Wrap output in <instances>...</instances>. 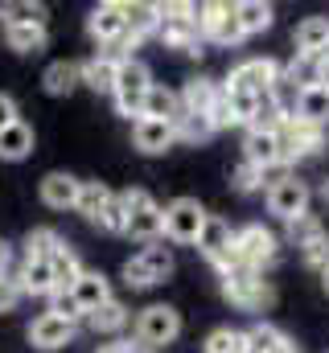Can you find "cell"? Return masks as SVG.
Segmentation results:
<instances>
[{
    "instance_id": "2e32d148",
    "label": "cell",
    "mask_w": 329,
    "mask_h": 353,
    "mask_svg": "<svg viewBox=\"0 0 329 353\" xmlns=\"http://www.w3.org/2000/svg\"><path fill=\"white\" fill-rule=\"evenodd\" d=\"M79 189H82V181L70 173H46L41 176V201L50 210H75L79 205Z\"/></svg>"
},
{
    "instance_id": "c3c4849f",
    "label": "cell",
    "mask_w": 329,
    "mask_h": 353,
    "mask_svg": "<svg viewBox=\"0 0 329 353\" xmlns=\"http://www.w3.org/2000/svg\"><path fill=\"white\" fill-rule=\"evenodd\" d=\"M8 267H12V247L0 239V275H8Z\"/></svg>"
},
{
    "instance_id": "d590c367",
    "label": "cell",
    "mask_w": 329,
    "mask_h": 353,
    "mask_svg": "<svg viewBox=\"0 0 329 353\" xmlns=\"http://www.w3.org/2000/svg\"><path fill=\"white\" fill-rule=\"evenodd\" d=\"M95 226L107 230V234H128V205H124L120 193H111V201L103 205V214L95 218Z\"/></svg>"
},
{
    "instance_id": "f5cc1de1",
    "label": "cell",
    "mask_w": 329,
    "mask_h": 353,
    "mask_svg": "<svg viewBox=\"0 0 329 353\" xmlns=\"http://www.w3.org/2000/svg\"><path fill=\"white\" fill-rule=\"evenodd\" d=\"M321 288H326V292H329V267H326V271H321Z\"/></svg>"
},
{
    "instance_id": "f1b7e54d",
    "label": "cell",
    "mask_w": 329,
    "mask_h": 353,
    "mask_svg": "<svg viewBox=\"0 0 329 353\" xmlns=\"http://www.w3.org/2000/svg\"><path fill=\"white\" fill-rule=\"evenodd\" d=\"M235 17H239V29H243V37H251V33H263V29H272V17H276V8H272V4H263V0H243V4H235Z\"/></svg>"
},
{
    "instance_id": "681fc988",
    "label": "cell",
    "mask_w": 329,
    "mask_h": 353,
    "mask_svg": "<svg viewBox=\"0 0 329 353\" xmlns=\"http://www.w3.org/2000/svg\"><path fill=\"white\" fill-rule=\"evenodd\" d=\"M317 87L329 90V58H317Z\"/></svg>"
},
{
    "instance_id": "ac0fdd59",
    "label": "cell",
    "mask_w": 329,
    "mask_h": 353,
    "mask_svg": "<svg viewBox=\"0 0 329 353\" xmlns=\"http://www.w3.org/2000/svg\"><path fill=\"white\" fill-rule=\"evenodd\" d=\"M329 46V17H305L297 25V58H326Z\"/></svg>"
},
{
    "instance_id": "4fadbf2b",
    "label": "cell",
    "mask_w": 329,
    "mask_h": 353,
    "mask_svg": "<svg viewBox=\"0 0 329 353\" xmlns=\"http://www.w3.org/2000/svg\"><path fill=\"white\" fill-rule=\"evenodd\" d=\"M194 247L202 251V259H206V263L218 267L223 259H227V255H231V247H235V230H231V222H227V218H214V214H210Z\"/></svg>"
},
{
    "instance_id": "d4e9b609",
    "label": "cell",
    "mask_w": 329,
    "mask_h": 353,
    "mask_svg": "<svg viewBox=\"0 0 329 353\" xmlns=\"http://www.w3.org/2000/svg\"><path fill=\"white\" fill-rule=\"evenodd\" d=\"M50 267H54V292H70V288L79 283V275L86 271V267L79 263V255H75L70 243H62V247L50 255Z\"/></svg>"
},
{
    "instance_id": "484cf974",
    "label": "cell",
    "mask_w": 329,
    "mask_h": 353,
    "mask_svg": "<svg viewBox=\"0 0 329 353\" xmlns=\"http://www.w3.org/2000/svg\"><path fill=\"white\" fill-rule=\"evenodd\" d=\"M297 119L313 123V128H326L329 123V90L326 87H301V103H297Z\"/></svg>"
},
{
    "instance_id": "52a82bcc",
    "label": "cell",
    "mask_w": 329,
    "mask_h": 353,
    "mask_svg": "<svg viewBox=\"0 0 329 353\" xmlns=\"http://www.w3.org/2000/svg\"><path fill=\"white\" fill-rule=\"evenodd\" d=\"M206 218L210 214L194 197H177V201L164 205V239L169 243H181V247H194L198 234H202V226H206Z\"/></svg>"
},
{
    "instance_id": "cb8c5ba5",
    "label": "cell",
    "mask_w": 329,
    "mask_h": 353,
    "mask_svg": "<svg viewBox=\"0 0 329 353\" xmlns=\"http://www.w3.org/2000/svg\"><path fill=\"white\" fill-rule=\"evenodd\" d=\"M218 94H223V87H218L214 79H189L185 90H181V111H189V115H210V107H214Z\"/></svg>"
},
{
    "instance_id": "8fae6325",
    "label": "cell",
    "mask_w": 329,
    "mask_h": 353,
    "mask_svg": "<svg viewBox=\"0 0 329 353\" xmlns=\"http://www.w3.org/2000/svg\"><path fill=\"white\" fill-rule=\"evenodd\" d=\"M75 333H79V325H70V321H62V316H54V312H41L33 325H29V345L41 353H54V350H66L70 341H75Z\"/></svg>"
},
{
    "instance_id": "30bf717a",
    "label": "cell",
    "mask_w": 329,
    "mask_h": 353,
    "mask_svg": "<svg viewBox=\"0 0 329 353\" xmlns=\"http://www.w3.org/2000/svg\"><path fill=\"white\" fill-rule=\"evenodd\" d=\"M86 33L99 41V46H120L124 37H128V21H124V0H103V4H95L91 8V17H86Z\"/></svg>"
},
{
    "instance_id": "4dcf8cb0",
    "label": "cell",
    "mask_w": 329,
    "mask_h": 353,
    "mask_svg": "<svg viewBox=\"0 0 329 353\" xmlns=\"http://www.w3.org/2000/svg\"><path fill=\"white\" fill-rule=\"evenodd\" d=\"M4 41L17 54H37V50H46V25H8Z\"/></svg>"
},
{
    "instance_id": "ee69618b",
    "label": "cell",
    "mask_w": 329,
    "mask_h": 353,
    "mask_svg": "<svg viewBox=\"0 0 329 353\" xmlns=\"http://www.w3.org/2000/svg\"><path fill=\"white\" fill-rule=\"evenodd\" d=\"M124 283H128V288H136V292H140V288H153V283H157V279H153V275H149V267L140 263V255H136V259H128V263H124Z\"/></svg>"
},
{
    "instance_id": "f35d334b",
    "label": "cell",
    "mask_w": 329,
    "mask_h": 353,
    "mask_svg": "<svg viewBox=\"0 0 329 353\" xmlns=\"http://www.w3.org/2000/svg\"><path fill=\"white\" fill-rule=\"evenodd\" d=\"M206 353H247V333H239V329H214L206 337Z\"/></svg>"
},
{
    "instance_id": "f546056e",
    "label": "cell",
    "mask_w": 329,
    "mask_h": 353,
    "mask_svg": "<svg viewBox=\"0 0 329 353\" xmlns=\"http://www.w3.org/2000/svg\"><path fill=\"white\" fill-rule=\"evenodd\" d=\"M79 83H82L79 62H50L46 74H41V87L50 90V94H70Z\"/></svg>"
},
{
    "instance_id": "5bb4252c",
    "label": "cell",
    "mask_w": 329,
    "mask_h": 353,
    "mask_svg": "<svg viewBox=\"0 0 329 353\" xmlns=\"http://www.w3.org/2000/svg\"><path fill=\"white\" fill-rule=\"evenodd\" d=\"M243 161L255 169H267V165H280V136L272 128H247L243 136Z\"/></svg>"
},
{
    "instance_id": "8d00e7d4",
    "label": "cell",
    "mask_w": 329,
    "mask_h": 353,
    "mask_svg": "<svg viewBox=\"0 0 329 353\" xmlns=\"http://www.w3.org/2000/svg\"><path fill=\"white\" fill-rule=\"evenodd\" d=\"M227 90V103H231V115H235V123H247L251 128V119L259 115V103H263V94H251V90Z\"/></svg>"
},
{
    "instance_id": "b9f144b4",
    "label": "cell",
    "mask_w": 329,
    "mask_h": 353,
    "mask_svg": "<svg viewBox=\"0 0 329 353\" xmlns=\"http://www.w3.org/2000/svg\"><path fill=\"white\" fill-rule=\"evenodd\" d=\"M321 234V222L313 218V214H305V218H297V222H288V239L297 243V247H305L309 239H317Z\"/></svg>"
},
{
    "instance_id": "ba28073f",
    "label": "cell",
    "mask_w": 329,
    "mask_h": 353,
    "mask_svg": "<svg viewBox=\"0 0 329 353\" xmlns=\"http://www.w3.org/2000/svg\"><path fill=\"white\" fill-rule=\"evenodd\" d=\"M198 29L206 41L214 46H239L243 41V29H239V17H235V4H198Z\"/></svg>"
},
{
    "instance_id": "f6af8a7d",
    "label": "cell",
    "mask_w": 329,
    "mask_h": 353,
    "mask_svg": "<svg viewBox=\"0 0 329 353\" xmlns=\"http://www.w3.org/2000/svg\"><path fill=\"white\" fill-rule=\"evenodd\" d=\"M21 279L17 275H0V312H12L17 304H21Z\"/></svg>"
},
{
    "instance_id": "836d02e7",
    "label": "cell",
    "mask_w": 329,
    "mask_h": 353,
    "mask_svg": "<svg viewBox=\"0 0 329 353\" xmlns=\"http://www.w3.org/2000/svg\"><path fill=\"white\" fill-rule=\"evenodd\" d=\"M173 128H177V140H185V144H198V140H210V136H214L210 115H189V111H181Z\"/></svg>"
},
{
    "instance_id": "d6986e66",
    "label": "cell",
    "mask_w": 329,
    "mask_h": 353,
    "mask_svg": "<svg viewBox=\"0 0 329 353\" xmlns=\"http://www.w3.org/2000/svg\"><path fill=\"white\" fill-rule=\"evenodd\" d=\"M128 239L161 243V239H164V205L149 201V205H140L136 214H128Z\"/></svg>"
},
{
    "instance_id": "1f68e13d",
    "label": "cell",
    "mask_w": 329,
    "mask_h": 353,
    "mask_svg": "<svg viewBox=\"0 0 329 353\" xmlns=\"http://www.w3.org/2000/svg\"><path fill=\"white\" fill-rule=\"evenodd\" d=\"M0 21H4V29L8 25H46V4H33V0L0 4Z\"/></svg>"
},
{
    "instance_id": "44dd1931",
    "label": "cell",
    "mask_w": 329,
    "mask_h": 353,
    "mask_svg": "<svg viewBox=\"0 0 329 353\" xmlns=\"http://www.w3.org/2000/svg\"><path fill=\"white\" fill-rule=\"evenodd\" d=\"M181 115V94L177 90L153 83V90L144 94V107H140V119H161V123H177Z\"/></svg>"
},
{
    "instance_id": "bcb514c9",
    "label": "cell",
    "mask_w": 329,
    "mask_h": 353,
    "mask_svg": "<svg viewBox=\"0 0 329 353\" xmlns=\"http://www.w3.org/2000/svg\"><path fill=\"white\" fill-rule=\"evenodd\" d=\"M210 123H214V132H223V128H235V115H231V103H227V90L214 99V107H210Z\"/></svg>"
},
{
    "instance_id": "9a60e30c",
    "label": "cell",
    "mask_w": 329,
    "mask_h": 353,
    "mask_svg": "<svg viewBox=\"0 0 329 353\" xmlns=\"http://www.w3.org/2000/svg\"><path fill=\"white\" fill-rule=\"evenodd\" d=\"M132 144H136L140 152H149V157L169 152V148L177 144V128H173V123H161V119H136V123H132Z\"/></svg>"
},
{
    "instance_id": "d6a6232c",
    "label": "cell",
    "mask_w": 329,
    "mask_h": 353,
    "mask_svg": "<svg viewBox=\"0 0 329 353\" xmlns=\"http://www.w3.org/2000/svg\"><path fill=\"white\" fill-rule=\"evenodd\" d=\"M107 201H111V189H107L103 181H82L79 205H75V210H79L82 218H91V222H95V218L103 214V205H107Z\"/></svg>"
},
{
    "instance_id": "3957f363",
    "label": "cell",
    "mask_w": 329,
    "mask_h": 353,
    "mask_svg": "<svg viewBox=\"0 0 329 353\" xmlns=\"http://www.w3.org/2000/svg\"><path fill=\"white\" fill-rule=\"evenodd\" d=\"M149 90H153V74H149V66H144L140 58H120L115 90H111L120 115H136V119H140V107H144V94H149Z\"/></svg>"
},
{
    "instance_id": "5b68a950",
    "label": "cell",
    "mask_w": 329,
    "mask_h": 353,
    "mask_svg": "<svg viewBox=\"0 0 329 353\" xmlns=\"http://www.w3.org/2000/svg\"><path fill=\"white\" fill-rule=\"evenodd\" d=\"M235 259H239V267L263 271V267H272L280 259V239H276L267 226L251 222L243 230H235Z\"/></svg>"
},
{
    "instance_id": "7402d4cb",
    "label": "cell",
    "mask_w": 329,
    "mask_h": 353,
    "mask_svg": "<svg viewBox=\"0 0 329 353\" xmlns=\"http://www.w3.org/2000/svg\"><path fill=\"white\" fill-rule=\"evenodd\" d=\"M70 292H75V300H79L82 316H86V312H95L99 304H107V300H111V283H107V275H103V271H82L79 283H75Z\"/></svg>"
},
{
    "instance_id": "74e56055",
    "label": "cell",
    "mask_w": 329,
    "mask_h": 353,
    "mask_svg": "<svg viewBox=\"0 0 329 353\" xmlns=\"http://www.w3.org/2000/svg\"><path fill=\"white\" fill-rule=\"evenodd\" d=\"M140 263L149 267V275L161 283V279H169V275H173V251H169V247H161V243H149V247L140 251Z\"/></svg>"
},
{
    "instance_id": "277c9868",
    "label": "cell",
    "mask_w": 329,
    "mask_h": 353,
    "mask_svg": "<svg viewBox=\"0 0 329 353\" xmlns=\"http://www.w3.org/2000/svg\"><path fill=\"white\" fill-rule=\"evenodd\" d=\"M181 337V312L173 304H149L136 316V341H144L149 350H164Z\"/></svg>"
},
{
    "instance_id": "e0dca14e",
    "label": "cell",
    "mask_w": 329,
    "mask_h": 353,
    "mask_svg": "<svg viewBox=\"0 0 329 353\" xmlns=\"http://www.w3.org/2000/svg\"><path fill=\"white\" fill-rule=\"evenodd\" d=\"M124 21H128V41L153 37L161 29V4L149 0H124Z\"/></svg>"
},
{
    "instance_id": "ab89813d",
    "label": "cell",
    "mask_w": 329,
    "mask_h": 353,
    "mask_svg": "<svg viewBox=\"0 0 329 353\" xmlns=\"http://www.w3.org/2000/svg\"><path fill=\"white\" fill-rule=\"evenodd\" d=\"M46 312H54V316H62V321H70V325L86 321V316H82V308H79V300H75V292H54Z\"/></svg>"
},
{
    "instance_id": "7c38bea8",
    "label": "cell",
    "mask_w": 329,
    "mask_h": 353,
    "mask_svg": "<svg viewBox=\"0 0 329 353\" xmlns=\"http://www.w3.org/2000/svg\"><path fill=\"white\" fill-rule=\"evenodd\" d=\"M276 79H280V66H276L272 58H247V62H239V66L231 70V79H227L223 87L251 90V94H267Z\"/></svg>"
},
{
    "instance_id": "4316f807",
    "label": "cell",
    "mask_w": 329,
    "mask_h": 353,
    "mask_svg": "<svg viewBox=\"0 0 329 353\" xmlns=\"http://www.w3.org/2000/svg\"><path fill=\"white\" fill-rule=\"evenodd\" d=\"M29 152H33V128L25 119L0 132V161H25Z\"/></svg>"
},
{
    "instance_id": "db71d44e",
    "label": "cell",
    "mask_w": 329,
    "mask_h": 353,
    "mask_svg": "<svg viewBox=\"0 0 329 353\" xmlns=\"http://www.w3.org/2000/svg\"><path fill=\"white\" fill-rule=\"evenodd\" d=\"M326 58H329V46H326Z\"/></svg>"
},
{
    "instance_id": "f907efd6",
    "label": "cell",
    "mask_w": 329,
    "mask_h": 353,
    "mask_svg": "<svg viewBox=\"0 0 329 353\" xmlns=\"http://www.w3.org/2000/svg\"><path fill=\"white\" fill-rule=\"evenodd\" d=\"M95 353H128V341H111V345H99Z\"/></svg>"
},
{
    "instance_id": "7a4b0ae2",
    "label": "cell",
    "mask_w": 329,
    "mask_h": 353,
    "mask_svg": "<svg viewBox=\"0 0 329 353\" xmlns=\"http://www.w3.org/2000/svg\"><path fill=\"white\" fill-rule=\"evenodd\" d=\"M223 296H227L235 308H243V312H263V308H272V300H276V292H272V283L263 279V271H251V267H235V271L223 275Z\"/></svg>"
},
{
    "instance_id": "6da1fadb",
    "label": "cell",
    "mask_w": 329,
    "mask_h": 353,
    "mask_svg": "<svg viewBox=\"0 0 329 353\" xmlns=\"http://www.w3.org/2000/svg\"><path fill=\"white\" fill-rule=\"evenodd\" d=\"M169 50L202 54V29H198V4H161V29H157Z\"/></svg>"
},
{
    "instance_id": "603a6c76",
    "label": "cell",
    "mask_w": 329,
    "mask_h": 353,
    "mask_svg": "<svg viewBox=\"0 0 329 353\" xmlns=\"http://www.w3.org/2000/svg\"><path fill=\"white\" fill-rule=\"evenodd\" d=\"M17 279H21L25 296H46V300L54 296V267H50V259H25Z\"/></svg>"
},
{
    "instance_id": "8992f818",
    "label": "cell",
    "mask_w": 329,
    "mask_h": 353,
    "mask_svg": "<svg viewBox=\"0 0 329 353\" xmlns=\"http://www.w3.org/2000/svg\"><path fill=\"white\" fill-rule=\"evenodd\" d=\"M276 136H280V161H284V165H297V161L321 152V144H326V128H313V123H305V119H297V115L284 119V123L276 128Z\"/></svg>"
},
{
    "instance_id": "7bdbcfd3",
    "label": "cell",
    "mask_w": 329,
    "mask_h": 353,
    "mask_svg": "<svg viewBox=\"0 0 329 353\" xmlns=\"http://www.w3.org/2000/svg\"><path fill=\"white\" fill-rule=\"evenodd\" d=\"M231 185L239 189V193H255V189H263V181H259V169L255 165H235V173H231Z\"/></svg>"
},
{
    "instance_id": "60d3db41",
    "label": "cell",
    "mask_w": 329,
    "mask_h": 353,
    "mask_svg": "<svg viewBox=\"0 0 329 353\" xmlns=\"http://www.w3.org/2000/svg\"><path fill=\"white\" fill-rule=\"evenodd\" d=\"M301 255H305V263H309V267L326 271V267H329V234H326V230H321L317 239H309V243L301 247Z\"/></svg>"
},
{
    "instance_id": "e575fe53",
    "label": "cell",
    "mask_w": 329,
    "mask_h": 353,
    "mask_svg": "<svg viewBox=\"0 0 329 353\" xmlns=\"http://www.w3.org/2000/svg\"><path fill=\"white\" fill-rule=\"evenodd\" d=\"M58 247H62V239H58V230H50V226H37V230L25 234V259H50Z\"/></svg>"
},
{
    "instance_id": "83f0119b",
    "label": "cell",
    "mask_w": 329,
    "mask_h": 353,
    "mask_svg": "<svg viewBox=\"0 0 329 353\" xmlns=\"http://www.w3.org/2000/svg\"><path fill=\"white\" fill-rule=\"evenodd\" d=\"M86 325L95 329V333H103V337H111V333H120L124 325H128V308L111 296L107 304H99L95 312H86Z\"/></svg>"
},
{
    "instance_id": "7dc6e473",
    "label": "cell",
    "mask_w": 329,
    "mask_h": 353,
    "mask_svg": "<svg viewBox=\"0 0 329 353\" xmlns=\"http://www.w3.org/2000/svg\"><path fill=\"white\" fill-rule=\"evenodd\" d=\"M17 119H21V111H17V99L0 90V132H4V128H12Z\"/></svg>"
},
{
    "instance_id": "816d5d0a",
    "label": "cell",
    "mask_w": 329,
    "mask_h": 353,
    "mask_svg": "<svg viewBox=\"0 0 329 353\" xmlns=\"http://www.w3.org/2000/svg\"><path fill=\"white\" fill-rule=\"evenodd\" d=\"M128 353H157V350H149L144 341H136V337H132V341H128Z\"/></svg>"
},
{
    "instance_id": "9c48e42d",
    "label": "cell",
    "mask_w": 329,
    "mask_h": 353,
    "mask_svg": "<svg viewBox=\"0 0 329 353\" xmlns=\"http://www.w3.org/2000/svg\"><path fill=\"white\" fill-rule=\"evenodd\" d=\"M309 197H313L309 185L292 173L288 181H280V185L267 189V214H276L280 222H297V218L309 214Z\"/></svg>"
},
{
    "instance_id": "ffe728a7",
    "label": "cell",
    "mask_w": 329,
    "mask_h": 353,
    "mask_svg": "<svg viewBox=\"0 0 329 353\" xmlns=\"http://www.w3.org/2000/svg\"><path fill=\"white\" fill-rule=\"evenodd\" d=\"M115 70H120V58L115 54H95V58L79 62L82 83L91 90H99V94H111L115 90Z\"/></svg>"
}]
</instances>
